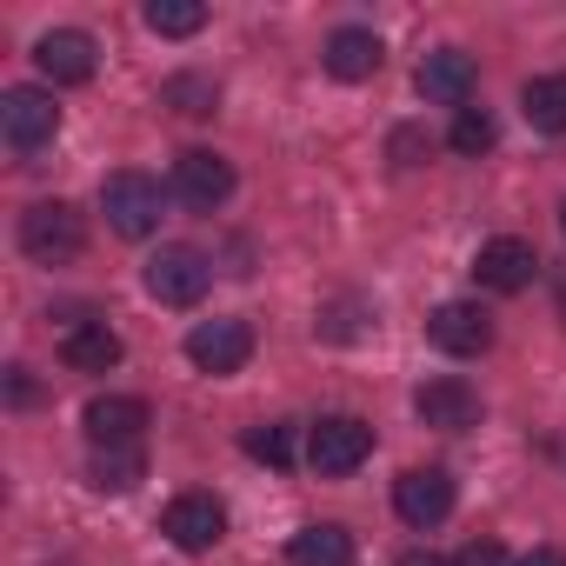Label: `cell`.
<instances>
[{
    "instance_id": "ba28073f",
    "label": "cell",
    "mask_w": 566,
    "mask_h": 566,
    "mask_svg": "<svg viewBox=\"0 0 566 566\" xmlns=\"http://www.w3.org/2000/svg\"><path fill=\"white\" fill-rule=\"evenodd\" d=\"M174 193H180L193 213L227 207V200H233V160H220V154H207V147H187V154L174 160Z\"/></svg>"
},
{
    "instance_id": "52a82bcc",
    "label": "cell",
    "mask_w": 566,
    "mask_h": 566,
    "mask_svg": "<svg viewBox=\"0 0 566 566\" xmlns=\"http://www.w3.org/2000/svg\"><path fill=\"white\" fill-rule=\"evenodd\" d=\"M160 533L180 546V553H213L227 539V506L213 493H180L167 513H160Z\"/></svg>"
},
{
    "instance_id": "4fadbf2b",
    "label": "cell",
    "mask_w": 566,
    "mask_h": 566,
    "mask_svg": "<svg viewBox=\"0 0 566 566\" xmlns=\"http://www.w3.org/2000/svg\"><path fill=\"white\" fill-rule=\"evenodd\" d=\"M87 440L94 447H140V433H147V400H134V394H101V400H87Z\"/></svg>"
},
{
    "instance_id": "7402d4cb",
    "label": "cell",
    "mask_w": 566,
    "mask_h": 566,
    "mask_svg": "<svg viewBox=\"0 0 566 566\" xmlns=\"http://www.w3.org/2000/svg\"><path fill=\"white\" fill-rule=\"evenodd\" d=\"M493 140H500V127H493V114H486V107H460V114H453V134H447V147H453V154L480 160Z\"/></svg>"
},
{
    "instance_id": "7a4b0ae2",
    "label": "cell",
    "mask_w": 566,
    "mask_h": 566,
    "mask_svg": "<svg viewBox=\"0 0 566 566\" xmlns=\"http://www.w3.org/2000/svg\"><path fill=\"white\" fill-rule=\"evenodd\" d=\"M160 207H167V193H160L154 174H107V180H101V213H107V227L127 233V240H147V233L160 227Z\"/></svg>"
},
{
    "instance_id": "6da1fadb",
    "label": "cell",
    "mask_w": 566,
    "mask_h": 566,
    "mask_svg": "<svg viewBox=\"0 0 566 566\" xmlns=\"http://www.w3.org/2000/svg\"><path fill=\"white\" fill-rule=\"evenodd\" d=\"M81 247H87V227L67 200H34L21 213V253L34 266H67V260H81Z\"/></svg>"
},
{
    "instance_id": "9c48e42d",
    "label": "cell",
    "mask_w": 566,
    "mask_h": 566,
    "mask_svg": "<svg viewBox=\"0 0 566 566\" xmlns=\"http://www.w3.org/2000/svg\"><path fill=\"white\" fill-rule=\"evenodd\" d=\"M427 340H433L440 354H453V360H473V354L493 347V314L473 307V301H447V307L427 314Z\"/></svg>"
},
{
    "instance_id": "2e32d148",
    "label": "cell",
    "mask_w": 566,
    "mask_h": 566,
    "mask_svg": "<svg viewBox=\"0 0 566 566\" xmlns=\"http://www.w3.org/2000/svg\"><path fill=\"white\" fill-rule=\"evenodd\" d=\"M120 334L107 327V321H74L67 334H61V360L74 367V374H114L120 367Z\"/></svg>"
},
{
    "instance_id": "9a60e30c",
    "label": "cell",
    "mask_w": 566,
    "mask_h": 566,
    "mask_svg": "<svg viewBox=\"0 0 566 566\" xmlns=\"http://www.w3.org/2000/svg\"><path fill=\"white\" fill-rule=\"evenodd\" d=\"M420 94L460 114V107L473 101V54H460V48H433V54L420 61Z\"/></svg>"
},
{
    "instance_id": "e0dca14e",
    "label": "cell",
    "mask_w": 566,
    "mask_h": 566,
    "mask_svg": "<svg viewBox=\"0 0 566 566\" xmlns=\"http://www.w3.org/2000/svg\"><path fill=\"white\" fill-rule=\"evenodd\" d=\"M321 61H327L334 81H374L380 61H387V48H380V34H367V28H340Z\"/></svg>"
},
{
    "instance_id": "d4e9b609",
    "label": "cell",
    "mask_w": 566,
    "mask_h": 566,
    "mask_svg": "<svg viewBox=\"0 0 566 566\" xmlns=\"http://www.w3.org/2000/svg\"><path fill=\"white\" fill-rule=\"evenodd\" d=\"M427 154H433V140H427L420 127H400V134H394V167H420Z\"/></svg>"
},
{
    "instance_id": "83f0119b",
    "label": "cell",
    "mask_w": 566,
    "mask_h": 566,
    "mask_svg": "<svg viewBox=\"0 0 566 566\" xmlns=\"http://www.w3.org/2000/svg\"><path fill=\"white\" fill-rule=\"evenodd\" d=\"M400 566H440V553H420L413 546V553H400Z\"/></svg>"
},
{
    "instance_id": "8992f818",
    "label": "cell",
    "mask_w": 566,
    "mask_h": 566,
    "mask_svg": "<svg viewBox=\"0 0 566 566\" xmlns=\"http://www.w3.org/2000/svg\"><path fill=\"white\" fill-rule=\"evenodd\" d=\"M394 513L407 520V526H440L447 513H453V473L447 467H407L400 480H394Z\"/></svg>"
},
{
    "instance_id": "44dd1931",
    "label": "cell",
    "mask_w": 566,
    "mask_h": 566,
    "mask_svg": "<svg viewBox=\"0 0 566 566\" xmlns=\"http://www.w3.org/2000/svg\"><path fill=\"white\" fill-rule=\"evenodd\" d=\"M147 28L160 41H187V34L207 28V8H200V0H147Z\"/></svg>"
},
{
    "instance_id": "484cf974",
    "label": "cell",
    "mask_w": 566,
    "mask_h": 566,
    "mask_svg": "<svg viewBox=\"0 0 566 566\" xmlns=\"http://www.w3.org/2000/svg\"><path fill=\"white\" fill-rule=\"evenodd\" d=\"M453 566H513V559H506L500 539H467V546L453 553Z\"/></svg>"
},
{
    "instance_id": "f1b7e54d",
    "label": "cell",
    "mask_w": 566,
    "mask_h": 566,
    "mask_svg": "<svg viewBox=\"0 0 566 566\" xmlns=\"http://www.w3.org/2000/svg\"><path fill=\"white\" fill-rule=\"evenodd\" d=\"M559 233H566V200H559Z\"/></svg>"
},
{
    "instance_id": "277c9868",
    "label": "cell",
    "mask_w": 566,
    "mask_h": 566,
    "mask_svg": "<svg viewBox=\"0 0 566 566\" xmlns=\"http://www.w3.org/2000/svg\"><path fill=\"white\" fill-rule=\"evenodd\" d=\"M0 134H8L14 154H41L61 134V107L48 87H8L0 94Z\"/></svg>"
},
{
    "instance_id": "ffe728a7",
    "label": "cell",
    "mask_w": 566,
    "mask_h": 566,
    "mask_svg": "<svg viewBox=\"0 0 566 566\" xmlns=\"http://www.w3.org/2000/svg\"><path fill=\"white\" fill-rule=\"evenodd\" d=\"M94 486L101 493H134L147 480V447H94Z\"/></svg>"
},
{
    "instance_id": "3957f363",
    "label": "cell",
    "mask_w": 566,
    "mask_h": 566,
    "mask_svg": "<svg viewBox=\"0 0 566 566\" xmlns=\"http://www.w3.org/2000/svg\"><path fill=\"white\" fill-rule=\"evenodd\" d=\"M207 287H213V260L200 253V247H160L154 260H147V294L160 301V307H193V301H207Z\"/></svg>"
},
{
    "instance_id": "cb8c5ba5",
    "label": "cell",
    "mask_w": 566,
    "mask_h": 566,
    "mask_svg": "<svg viewBox=\"0 0 566 566\" xmlns=\"http://www.w3.org/2000/svg\"><path fill=\"white\" fill-rule=\"evenodd\" d=\"M160 101H167V107H180V114H193V120H200V114H213V101H220V87H213V81H200V74H174V81H167V94H160Z\"/></svg>"
},
{
    "instance_id": "30bf717a",
    "label": "cell",
    "mask_w": 566,
    "mask_h": 566,
    "mask_svg": "<svg viewBox=\"0 0 566 566\" xmlns=\"http://www.w3.org/2000/svg\"><path fill=\"white\" fill-rule=\"evenodd\" d=\"M187 360L200 367V374H240L247 360H253V327L247 321H200L193 334H187Z\"/></svg>"
},
{
    "instance_id": "603a6c76",
    "label": "cell",
    "mask_w": 566,
    "mask_h": 566,
    "mask_svg": "<svg viewBox=\"0 0 566 566\" xmlns=\"http://www.w3.org/2000/svg\"><path fill=\"white\" fill-rule=\"evenodd\" d=\"M240 447H247V460H266V467H280V473L294 467V427H247Z\"/></svg>"
},
{
    "instance_id": "4316f807",
    "label": "cell",
    "mask_w": 566,
    "mask_h": 566,
    "mask_svg": "<svg viewBox=\"0 0 566 566\" xmlns=\"http://www.w3.org/2000/svg\"><path fill=\"white\" fill-rule=\"evenodd\" d=\"M513 566H566V553H559V546H533V553H520Z\"/></svg>"
},
{
    "instance_id": "ac0fdd59",
    "label": "cell",
    "mask_w": 566,
    "mask_h": 566,
    "mask_svg": "<svg viewBox=\"0 0 566 566\" xmlns=\"http://www.w3.org/2000/svg\"><path fill=\"white\" fill-rule=\"evenodd\" d=\"M287 559H294V566H354V533L334 526V520L301 526V533L287 539Z\"/></svg>"
},
{
    "instance_id": "5b68a950",
    "label": "cell",
    "mask_w": 566,
    "mask_h": 566,
    "mask_svg": "<svg viewBox=\"0 0 566 566\" xmlns=\"http://www.w3.org/2000/svg\"><path fill=\"white\" fill-rule=\"evenodd\" d=\"M367 453H374V427L354 420V413H327V420H314V433H307V460H314V473H327V480H347Z\"/></svg>"
},
{
    "instance_id": "7c38bea8",
    "label": "cell",
    "mask_w": 566,
    "mask_h": 566,
    "mask_svg": "<svg viewBox=\"0 0 566 566\" xmlns=\"http://www.w3.org/2000/svg\"><path fill=\"white\" fill-rule=\"evenodd\" d=\"M533 273H539V253H533L526 240H513V233H500V240H486V247L473 253V280H480V287H493V294L533 287Z\"/></svg>"
},
{
    "instance_id": "d6986e66",
    "label": "cell",
    "mask_w": 566,
    "mask_h": 566,
    "mask_svg": "<svg viewBox=\"0 0 566 566\" xmlns=\"http://www.w3.org/2000/svg\"><path fill=\"white\" fill-rule=\"evenodd\" d=\"M520 114L539 134H566V74H533L520 87Z\"/></svg>"
},
{
    "instance_id": "5bb4252c",
    "label": "cell",
    "mask_w": 566,
    "mask_h": 566,
    "mask_svg": "<svg viewBox=\"0 0 566 566\" xmlns=\"http://www.w3.org/2000/svg\"><path fill=\"white\" fill-rule=\"evenodd\" d=\"M34 67H41L54 87H81V81H94V41H87L81 28H54V34H41Z\"/></svg>"
},
{
    "instance_id": "8fae6325",
    "label": "cell",
    "mask_w": 566,
    "mask_h": 566,
    "mask_svg": "<svg viewBox=\"0 0 566 566\" xmlns=\"http://www.w3.org/2000/svg\"><path fill=\"white\" fill-rule=\"evenodd\" d=\"M413 413L427 420V427H440V433H467V427H480V394L460 380V374H440V380H427L420 394H413Z\"/></svg>"
}]
</instances>
